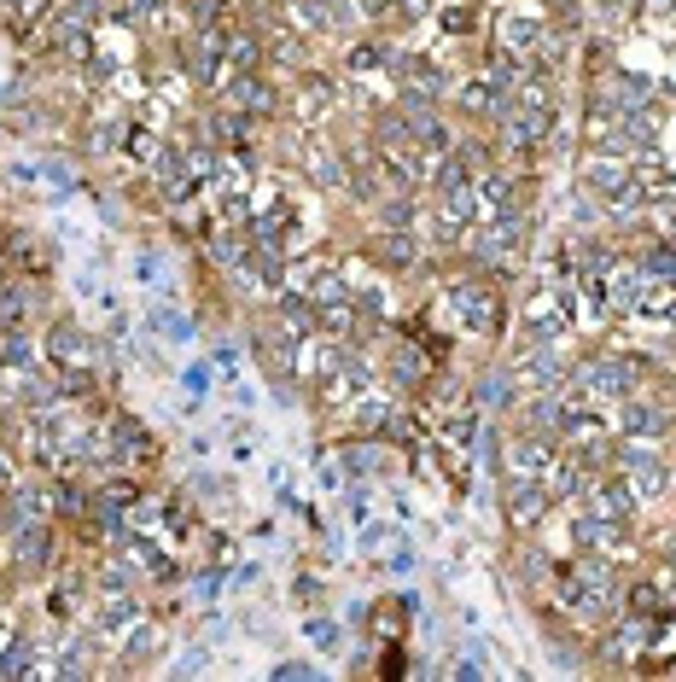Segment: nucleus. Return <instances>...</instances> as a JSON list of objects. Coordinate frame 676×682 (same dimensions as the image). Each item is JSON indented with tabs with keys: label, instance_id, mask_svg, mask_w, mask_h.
<instances>
[{
	"label": "nucleus",
	"instance_id": "f257e3e1",
	"mask_svg": "<svg viewBox=\"0 0 676 682\" xmlns=\"http://www.w3.org/2000/svg\"><path fill=\"white\" fill-rule=\"evenodd\" d=\"M612 595H618V583H612L607 560L601 554H583L572 572H566V607L583 618H601L612 607Z\"/></svg>",
	"mask_w": 676,
	"mask_h": 682
},
{
	"label": "nucleus",
	"instance_id": "f03ea898",
	"mask_svg": "<svg viewBox=\"0 0 676 682\" xmlns=\"http://www.w3.org/2000/svg\"><path fill=\"white\" fill-rule=\"evenodd\" d=\"M519 245H525V216L519 210H507V216H484L473 234V257L484 269H507L513 257H519Z\"/></svg>",
	"mask_w": 676,
	"mask_h": 682
},
{
	"label": "nucleus",
	"instance_id": "7ed1b4c3",
	"mask_svg": "<svg viewBox=\"0 0 676 682\" xmlns=\"http://www.w3.org/2000/svg\"><path fill=\"white\" fill-rule=\"evenodd\" d=\"M618 467H624V484L636 490V502H647V496H665V484H671V467H665V461H659L647 444H636V438L618 449Z\"/></svg>",
	"mask_w": 676,
	"mask_h": 682
},
{
	"label": "nucleus",
	"instance_id": "20e7f679",
	"mask_svg": "<svg viewBox=\"0 0 676 682\" xmlns=\"http://www.w3.org/2000/svg\"><path fill=\"white\" fill-rule=\"evenodd\" d=\"M583 391L589 397H607V403H618V397H630L636 391V356H601V362H583Z\"/></svg>",
	"mask_w": 676,
	"mask_h": 682
},
{
	"label": "nucleus",
	"instance_id": "39448f33",
	"mask_svg": "<svg viewBox=\"0 0 676 682\" xmlns=\"http://www.w3.org/2000/svg\"><path fill=\"white\" fill-rule=\"evenodd\" d=\"M333 111H338V82L333 76H304V82L292 88V117H298L304 129H321Z\"/></svg>",
	"mask_w": 676,
	"mask_h": 682
},
{
	"label": "nucleus",
	"instance_id": "423d86ee",
	"mask_svg": "<svg viewBox=\"0 0 676 682\" xmlns=\"http://www.w3.org/2000/svg\"><path fill=\"white\" fill-rule=\"evenodd\" d=\"M449 304L461 309V327H467V333H496V315H502V304H496V292H490V286L461 280V286L449 292Z\"/></svg>",
	"mask_w": 676,
	"mask_h": 682
},
{
	"label": "nucleus",
	"instance_id": "0eeeda50",
	"mask_svg": "<svg viewBox=\"0 0 676 682\" xmlns=\"http://www.w3.org/2000/svg\"><path fill=\"white\" fill-rule=\"evenodd\" d=\"M566 333V298L554 286H542L537 298L525 304V339H542V344H560Z\"/></svg>",
	"mask_w": 676,
	"mask_h": 682
},
{
	"label": "nucleus",
	"instance_id": "6e6552de",
	"mask_svg": "<svg viewBox=\"0 0 676 682\" xmlns=\"http://www.w3.org/2000/svg\"><path fill=\"white\" fill-rule=\"evenodd\" d=\"M519 385H537V391H554L560 379H566V368H560V344H542V339H531L525 350H519Z\"/></svg>",
	"mask_w": 676,
	"mask_h": 682
},
{
	"label": "nucleus",
	"instance_id": "1a4fd4ad",
	"mask_svg": "<svg viewBox=\"0 0 676 682\" xmlns=\"http://www.w3.org/2000/svg\"><path fill=\"white\" fill-rule=\"evenodd\" d=\"M618 426H624V438L653 444V438H665V432H671V414L659 409V403H647V397H630V403L618 409Z\"/></svg>",
	"mask_w": 676,
	"mask_h": 682
},
{
	"label": "nucleus",
	"instance_id": "9d476101",
	"mask_svg": "<svg viewBox=\"0 0 676 682\" xmlns=\"http://www.w3.org/2000/svg\"><path fill=\"white\" fill-rule=\"evenodd\" d=\"M47 356H53L59 368H94V339H88L76 321H59V327L47 333Z\"/></svg>",
	"mask_w": 676,
	"mask_h": 682
},
{
	"label": "nucleus",
	"instance_id": "9b49d317",
	"mask_svg": "<svg viewBox=\"0 0 676 682\" xmlns=\"http://www.w3.org/2000/svg\"><path fill=\"white\" fill-rule=\"evenodd\" d=\"M542 513H548V490H542L537 478H507V519L519 531H531Z\"/></svg>",
	"mask_w": 676,
	"mask_h": 682
},
{
	"label": "nucleus",
	"instance_id": "f8f14e48",
	"mask_svg": "<svg viewBox=\"0 0 676 682\" xmlns=\"http://www.w3.org/2000/svg\"><path fill=\"white\" fill-rule=\"evenodd\" d=\"M228 105L234 111H245V117H269L274 105H280V94H274L263 76H251V70H239L234 82H228Z\"/></svg>",
	"mask_w": 676,
	"mask_h": 682
},
{
	"label": "nucleus",
	"instance_id": "ddd939ff",
	"mask_svg": "<svg viewBox=\"0 0 676 682\" xmlns=\"http://www.w3.org/2000/svg\"><path fill=\"white\" fill-rule=\"evenodd\" d=\"M473 187H478V216H507V210H519V175L490 170V175H478Z\"/></svg>",
	"mask_w": 676,
	"mask_h": 682
},
{
	"label": "nucleus",
	"instance_id": "4468645a",
	"mask_svg": "<svg viewBox=\"0 0 676 682\" xmlns=\"http://www.w3.org/2000/svg\"><path fill=\"white\" fill-rule=\"evenodd\" d=\"M373 257H379V269L408 274L414 263H420V239L408 234V228H385V234L373 239Z\"/></svg>",
	"mask_w": 676,
	"mask_h": 682
},
{
	"label": "nucleus",
	"instance_id": "2eb2a0df",
	"mask_svg": "<svg viewBox=\"0 0 676 682\" xmlns=\"http://www.w3.org/2000/svg\"><path fill=\"white\" fill-rule=\"evenodd\" d=\"M304 175H309V181H321V187H344V152H338L327 135H315L304 146Z\"/></svg>",
	"mask_w": 676,
	"mask_h": 682
},
{
	"label": "nucleus",
	"instance_id": "dca6fc26",
	"mask_svg": "<svg viewBox=\"0 0 676 682\" xmlns=\"http://www.w3.org/2000/svg\"><path fill=\"white\" fill-rule=\"evenodd\" d=\"M111 455L129 461V467H146V461H152V438L140 432L129 414H111Z\"/></svg>",
	"mask_w": 676,
	"mask_h": 682
},
{
	"label": "nucleus",
	"instance_id": "f3484780",
	"mask_svg": "<svg viewBox=\"0 0 676 682\" xmlns=\"http://www.w3.org/2000/svg\"><path fill=\"white\" fill-rule=\"evenodd\" d=\"M577 543L595 548V554H624V519H595V513H583V519H577Z\"/></svg>",
	"mask_w": 676,
	"mask_h": 682
},
{
	"label": "nucleus",
	"instance_id": "a211bd4d",
	"mask_svg": "<svg viewBox=\"0 0 676 682\" xmlns=\"http://www.w3.org/2000/svg\"><path fill=\"white\" fill-rule=\"evenodd\" d=\"M630 508H636V490H630V484H624V478H618V484H595V496H589V513H595V519H630Z\"/></svg>",
	"mask_w": 676,
	"mask_h": 682
},
{
	"label": "nucleus",
	"instance_id": "6ab92c4d",
	"mask_svg": "<svg viewBox=\"0 0 676 682\" xmlns=\"http://www.w3.org/2000/svg\"><path fill=\"white\" fill-rule=\"evenodd\" d=\"M129 624H140V601L117 583L111 595H100V630H129Z\"/></svg>",
	"mask_w": 676,
	"mask_h": 682
},
{
	"label": "nucleus",
	"instance_id": "aec40b11",
	"mask_svg": "<svg viewBox=\"0 0 676 682\" xmlns=\"http://www.w3.org/2000/svg\"><path fill=\"white\" fill-rule=\"evenodd\" d=\"M507 403H513V379H507V368H490V374L473 385V409L496 414V409H507Z\"/></svg>",
	"mask_w": 676,
	"mask_h": 682
},
{
	"label": "nucleus",
	"instance_id": "412c9836",
	"mask_svg": "<svg viewBox=\"0 0 676 682\" xmlns=\"http://www.w3.org/2000/svg\"><path fill=\"white\" fill-rule=\"evenodd\" d=\"M53 53H65V59H88V53H94V47H88V24H82V18H59V24H53Z\"/></svg>",
	"mask_w": 676,
	"mask_h": 682
},
{
	"label": "nucleus",
	"instance_id": "4be33fe9",
	"mask_svg": "<svg viewBox=\"0 0 676 682\" xmlns=\"http://www.w3.org/2000/svg\"><path fill=\"white\" fill-rule=\"evenodd\" d=\"M607 100L618 105V117H630V111H647V100H653V88H647L642 76H612Z\"/></svg>",
	"mask_w": 676,
	"mask_h": 682
},
{
	"label": "nucleus",
	"instance_id": "5701e85b",
	"mask_svg": "<svg viewBox=\"0 0 676 682\" xmlns=\"http://www.w3.org/2000/svg\"><path fill=\"white\" fill-rule=\"evenodd\" d=\"M280 327H286L292 339H309V327H315V304H309V298H280Z\"/></svg>",
	"mask_w": 676,
	"mask_h": 682
},
{
	"label": "nucleus",
	"instance_id": "b1692460",
	"mask_svg": "<svg viewBox=\"0 0 676 682\" xmlns=\"http://www.w3.org/2000/svg\"><path fill=\"white\" fill-rule=\"evenodd\" d=\"M391 59H397V53H391L385 41H356V47H350V70H356V76H362V70H385Z\"/></svg>",
	"mask_w": 676,
	"mask_h": 682
},
{
	"label": "nucleus",
	"instance_id": "393cba45",
	"mask_svg": "<svg viewBox=\"0 0 676 682\" xmlns=\"http://www.w3.org/2000/svg\"><path fill=\"white\" fill-rule=\"evenodd\" d=\"M607 298H612L618 315H624V309H636V304H642V280H636V274H612V280H607Z\"/></svg>",
	"mask_w": 676,
	"mask_h": 682
},
{
	"label": "nucleus",
	"instance_id": "a878e982",
	"mask_svg": "<svg viewBox=\"0 0 676 682\" xmlns=\"http://www.w3.org/2000/svg\"><path fill=\"white\" fill-rule=\"evenodd\" d=\"M671 607V601H659V583H642L636 595H630V613H642V618H659Z\"/></svg>",
	"mask_w": 676,
	"mask_h": 682
},
{
	"label": "nucleus",
	"instance_id": "bb28decb",
	"mask_svg": "<svg viewBox=\"0 0 676 682\" xmlns=\"http://www.w3.org/2000/svg\"><path fill=\"white\" fill-rule=\"evenodd\" d=\"M309 642H315V648H327V653H333L338 642H344V630H338L333 618H309Z\"/></svg>",
	"mask_w": 676,
	"mask_h": 682
},
{
	"label": "nucleus",
	"instance_id": "cd10ccee",
	"mask_svg": "<svg viewBox=\"0 0 676 682\" xmlns=\"http://www.w3.org/2000/svg\"><path fill=\"white\" fill-rule=\"evenodd\" d=\"M0 6H6L18 24H41V18H47V0H0Z\"/></svg>",
	"mask_w": 676,
	"mask_h": 682
},
{
	"label": "nucleus",
	"instance_id": "c85d7f7f",
	"mask_svg": "<svg viewBox=\"0 0 676 682\" xmlns=\"http://www.w3.org/2000/svg\"><path fill=\"white\" fill-rule=\"evenodd\" d=\"M484 671H490V665H484V648H467L461 659H455V677H467V682L484 677Z\"/></svg>",
	"mask_w": 676,
	"mask_h": 682
},
{
	"label": "nucleus",
	"instance_id": "c756f323",
	"mask_svg": "<svg viewBox=\"0 0 676 682\" xmlns=\"http://www.w3.org/2000/svg\"><path fill=\"white\" fill-rule=\"evenodd\" d=\"M647 274H653V280H676V245L671 251H653V257H647Z\"/></svg>",
	"mask_w": 676,
	"mask_h": 682
},
{
	"label": "nucleus",
	"instance_id": "7c9ffc66",
	"mask_svg": "<svg viewBox=\"0 0 676 682\" xmlns=\"http://www.w3.org/2000/svg\"><path fill=\"white\" fill-rule=\"evenodd\" d=\"M274 677H286V682L298 677V682H309V677H315V665H304V659H286V665H274Z\"/></svg>",
	"mask_w": 676,
	"mask_h": 682
},
{
	"label": "nucleus",
	"instance_id": "2f4dec72",
	"mask_svg": "<svg viewBox=\"0 0 676 682\" xmlns=\"http://www.w3.org/2000/svg\"><path fill=\"white\" fill-rule=\"evenodd\" d=\"M350 467H356V473H373V467H379V449H373V444L350 449Z\"/></svg>",
	"mask_w": 676,
	"mask_h": 682
},
{
	"label": "nucleus",
	"instance_id": "473e14b6",
	"mask_svg": "<svg viewBox=\"0 0 676 682\" xmlns=\"http://www.w3.org/2000/svg\"><path fill=\"white\" fill-rule=\"evenodd\" d=\"M204 385H210V368H204V362H193V368H187V391H193V397H204Z\"/></svg>",
	"mask_w": 676,
	"mask_h": 682
},
{
	"label": "nucleus",
	"instance_id": "72a5a7b5",
	"mask_svg": "<svg viewBox=\"0 0 676 682\" xmlns=\"http://www.w3.org/2000/svg\"><path fill=\"white\" fill-rule=\"evenodd\" d=\"M630 6H636V0H601V12H607V18H624Z\"/></svg>",
	"mask_w": 676,
	"mask_h": 682
},
{
	"label": "nucleus",
	"instance_id": "f704fd0d",
	"mask_svg": "<svg viewBox=\"0 0 676 682\" xmlns=\"http://www.w3.org/2000/svg\"><path fill=\"white\" fill-rule=\"evenodd\" d=\"M0 490H6V455H0Z\"/></svg>",
	"mask_w": 676,
	"mask_h": 682
}]
</instances>
